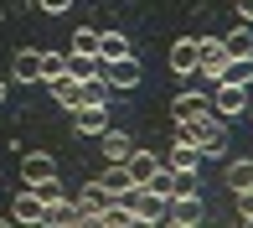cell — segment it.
<instances>
[{"mask_svg": "<svg viewBox=\"0 0 253 228\" xmlns=\"http://www.w3.org/2000/svg\"><path fill=\"white\" fill-rule=\"evenodd\" d=\"M176 135L202 151V161H222L227 156V119H217L212 109H202L197 119H176Z\"/></svg>", "mask_w": 253, "mask_h": 228, "instance_id": "6da1fadb", "label": "cell"}, {"mask_svg": "<svg viewBox=\"0 0 253 228\" xmlns=\"http://www.w3.org/2000/svg\"><path fill=\"white\" fill-rule=\"evenodd\" d=\"M248 94H253V88H243V83H227V78H217L207 99H212V114H217V119H227V124H233L238 114L248 109Z\"/></svg>", "mask_w": 253, "mask_h": 228, "instance_id": "7a4b0ae2", "label": "cell"}, {"mask_svg": "<svg viewBox=\"0 0 253 228\" xmlns=\"http://www.w3.org/2000/svg\"><path fill=\"white\" fill-rule=\"evenodd\" d=\"M227 47H222V37H197V78H207V83H217V78L227 73Z\"/></svg>", "mask_w": 253, "mask_h": 228, "instance_id": "3957f363", "label": "cell"}, {"mask_svg": "<svg viewBox=\"0 0 253 228\" xmlns=\"http://www.w3.org/2000/svg\"><path fill=\"white\" fill-rule=\"evenodd\" d=\"M124 202H129V213H134V223H140V228H155V223H166V197H155L150 187H134Z\"/></svg>", "mask_w": 253, "mask_h": 228, "instance_id": "277c9868", "label": "cell"}, {"mask_svg": "<svg viewBox=\"0 0 253 228\" xmlns=\"http://www.w3.org/2000/svg\"><path fill=\"white\" fill-rule=\"evenodd\" d=\"M202 218H207V208H202L197 192H176V197L166 202V223H176V228H197Z\"/></svg>", "mask_w": 253, "mask_h": 228, "instance_id": "5b68a950", "label": "cell"}, {"mask_svg": "<svg viewBox=\"0 0 253 228\" xmlns=\"http://www.w3.org/2000/svg\"><path fill=\"white\" fill-rule=\"evenodd\" d=\"M93 187H98L109 202H124V197L134 192V181H129V171H124V161H109V166L93 176Z\"/></svg>", "mask_w": 253, "mask_h": 228, "instance_id": "8992f818", "label": "cell"}, {"mask_svg": "<svg viewBox=\"0 0 253 228\" xmlns=\"http://www.w3.org/2000/svg\"><path fill=\"white\" fill-rule=\"evenodd\" d=\"M103 78H109V88H119V94H129V88H140L145 67L134 62V52H129V57H114V62H103Z\"/></svg>", "mask_w": 253, "mask_h": 228, "instance_id": "52a82bcc", "label": "cell"}, {"mask_svg": "<svg viewBox=\"0 0 253 228\" xmlns=\"http://www.w3.org/2000/svg\"><path fill=\"white\" fill-rule=\"evenodd\" d=\"M166 166L176 171V176H197V171H202V151H197L191 140H181V135H176L170 151H166Z\"/></svg>", "mask_w": 253, "mask_h": 228, "instance_id": "ba28073f", "label": "cell"}, {"mask_svg": "<svg viewBox=\"0 0 253 228\" xmlns=\"http://www.w3.org/2000/svg\"><path fill=\"white\" fill-rule=\"evenodd\" d=\"M73 130L98 140V135L109 130V104H78V109H73Z\"/></svg>", "mask_w": 253, "mask_h": 228, "instance_id": "9c48e42d", "label": "cell"}, {"mask_svg": "<svg viewBox=\"0 0 253 228\" xmlns=\"http://www.w3.org/2000/svg\"><path fill=\"white\" fill-rule=\"evenodd\" d=\"M103 202H109V197H103L93 181H88V187L73 197V208H78V228H93V223H98V213H103Z\"/></svg>", "mask_w": 253, "mask_h": 228, "instance_id": "30bf717a", "label": "cell"}, {"mask_svg": "<svg viewBox=\"0 0 253 228\" xmlns=\"http://www.w3.org/2000/svg\"><path fill=\"white\" fill-rule=\"evenodd\" d=\"M202 109H212V99H207L202 88H181V94L170 99V119H197Z\"/></svg>", "mask_w": 253, "mask_h": 228, "instance_id": "8fae6325", "label": "cell"}, {"mask_svg": "<svg viewBox=\"0 0 253 228\" xmlns=\"http://www.w3.org/2000/svg\"><path fill=\"white\" fill-rule=\"evenodd\" d=\"M47 176H57V161H52V156H42V151H26V156H21V181H26V187H37V181H47Z\"/></svg>", "mask_w": 253, "mask_h": 228, "instance_id": "7c38bea8", "label": "cell"}, {"mask_svg": "<svg viewBox=\"0 0 253 228\" xmlns=\"http://www.w3.org/2000/svg\"><path fill=\"white\" fill-rule=\"evenodd\" d=\"M155 166H160V156H155V151H140V145L124 156V171H129V181H134V187H145V181L155 176Z\"/></svg>", "mask_w": 253, "mask_h": 228, "instance_id": "4fadbf2b", "label": "cell"}, {"mask_svg": "<svg viewBox=\"0 0 253 228\" xmlns=\"http://www.w3.org/2000/svg\"><path fill=\"white\" fill-rule=\"evenodd\" d=\"M170 73L176 78H197V37H181L170 47Z\"/></svg>", "mask_w": 253, "mask_h": 228, "instance_id": "5bb4252c", "label": "cell"}, {"mask_svg": "<svg viewBox=\"0 0 253 228\" xmlns=\"http://www.w3.org/2000/svg\"><path fill=\"white\" fill-rule=\"evenodd\" d=\"M47 94H52V99H57V104H62L67 114L83 104V83H78V78H67V73H62V78H52V83H47Z\"/></svg>", "mask_w": 253, "mask_h": 228, "instance_id": "9a60e30c", "label": "cell"}, {"mask_svg": "<svg viewBox=\"0 0 253 228\" xmlns=\"http://www.w3.org/2000/svg\"><path fill=\"white\" fill-rule=\"evenodd\" d=\"M10 223H26V228H31V223H42V197H37L31 187H26V192H16V202H10Z\"/></svg>", "mask_w": 253, "mask_h": 228, "instance_id": "2e32d148", "label": "cell"}, {"mask_svg": "<svg viewBox=\"0 0 253 228\" xmlns=\"http://www.w3.org/2000/svg\"><path fill=\"white\" fill-rule=\"evenodd\" d=\"M42 223L47 228H78V208H73V197H57L42 208Z\"/></svg>", "mask_w": 253, "mask_h": 228, "instance_id": "e0dca14e", "label": "cell"}, {"mask_svg": "<svg viewBox=\"0 0 253 228\" xmlns=\"http://www.w3.org/2000/svg\"><path fill=\"white\" fill-rule=\"evenodd\" d=\"M98 151H103V161H124V156L134 151V140H129L124 130H114V124H109V130L98 135Z\"/></svg>", "mask_w": 253, "mask_h": 228, "instance_id": "ac0fdd59", "label": "cell"}, {"mask_svg": "<svg viewBox=\"0 0 253 228\" xmlns=\"http://www.w3.org/2000/svg\"><path fill=\"white\" fill-rule=\"evenodd\" d=\"M103 73V57H93V52H67V78H98Z\"/></svg>", "mask_w": 253, "mask_h": 228, "instance_id": "d6986e66", "label": "cell"}, {"mask_svg": "<svg viewBox=\"0 0 253 228\" xmlns=\"http://www.w3.org/2000/svg\"><path fill=\"white\" fill-rule=\"evenodd\" d=\"M222 47H227V57H253V26H248V21H238V26L222 37Z\"/></svg>", "mask_w": 253, "mask_h": 228, "instance_id": "ffe728a7", "label": "cell"}, {"mask_svg": "<svg viewBox=\"0 0 253 228\" xmlns=\"http://www.w3.org/2000/svg\"><path fill=\"white\" fill-rule=\"evenodd\" d=\"M134 47H129V37L124 31H98V57L103 62H114V57H129Z\"/></svg>", "mask_w": 253, "mask_h": 228, "instance_id": "44dd1931", "label": "cell"}, {"mask_svg": "<svg viewBox=\"0 0 253 228\" xmlns=\"http://www.w3.org/2000/svg\"><path fill=\"white\" fill-rule=\"evenodd\" d=\"M62 73H67V52H37V83H52Z\"/></svg>", "mask_w": 253, "mask_h": 228, "instance_id": "7402d4cb", "label": "cell"}, {"mask_svg": "<svg viewBox=\"0 0 253 228\" xmlns=\"http://www.w3.org/2000/svg\"><path fill=\"white\" fill-rule=\"evenodd\" d=\"M145 187H150L155 197H166V202H170V197H176V187H181V176H176V171H170L166 161H160V166H155V176L145 181Z\"/></svg>", "mask_w": 253, "mask_h": 228, "instance_id": "603a6c76", "label": "cell"}, {"mask_svg": "<svg viewBox=\"0 0 253 228\" xmlns=\"http://www.w3.org/2000/svg\"><path fill=\"white\" fill-rule=\"evenodd\" d=\"M98 228H134V213H129V202H103V213H98Z\"/></svg>", "mask_w": 253, "mask_h": 228, "instance_id": "cb8c5ba5", "label": "cell"}, {"mask_svg": "<svg viewBox=\"0 0 253 228\" xmlns=\"http://www.w3.org/2000/svg\"><path fill=\"white\" fill-rule=\"evenodd\" d=\"M10 83H37V52H16L10 57Z\"/></svg>", "mask_w": 253, "mask_h": 228, "instance_id": "d4e9b609", "label": "cell"}, {"mask_svg": "<svg viewBox=\"0 0 253 228\" xmlns=\"http://www.w3.org/2000/svg\"><path fill=\"white\" fill-rule=\"evenodd\" d=\"M114 99V88H109V78H83V104H109Z\"/></svg>", "mask_w": 253, "mask_h": 228, "instance_id": "484cf974", "label": "cell"}, {"mask_svg": "<svg viewBox=\"0 0 253 228\" xmlns=\"http://www.w3.org/2000/svg\"><path fill=\"white\" fill-rule=\"evenodd\" d=\"M227 187H233V192L253 187V161H243V156H238V161H227Z\"/></svg>", "mask_w": 253, "mask_h": 228, "instance_id": "4316f807", "label": "cell"}, {"mask_svg": "<svg viewBox=\"0 0 253 228\" xmlns=\"http://www.w3.org/2000/svg\"><path fill=\"white\" fill-rule=\"evenodd\" d=\"M222 78H227V83H243V88H248V83H253V57H233Z\"/></svg>", "mask_w": 253, "mask_h": 228, "instance_id": "83f0119b", "label": "cell"}, {"mask_svg": "<svg viewBox=\"0 0 253 228\" xmlns=\"http://www.w3.org/2000/svg\"><path fill=\"white\" fill-rule=\"evenodd\" d=\"M73 52H93V57H98V31H93V26H78V31H73Z\"/></svg>", "mask_w": 253, "mask_h": 228, "instance_id": "f1b7e54d", "label": "cell"}, {"mask_svg": "<svg viewBox=\"0 0 253 228\" xmlns=\"http://www.w3.org/2000/svg\"><path fill=\"white\" fill-rule=\"evenodd\" d=\"M233 197H238V218H243V223H253V187L233 192Z\"/></svg>", "mask_w": 253, "mask_h": 228, "instance_id": "f546056e", "label": "cell"}, {"mask_svg": "<svg viewBox=\"0 0 253 228\" xmlns=\"http://www.w3.org/2000/svg\"><path fill=\"white\" fill-rule=\"evenodd\" d=\"M42 10H47V16H62V10H73V0H37Z\"/></svg>", "mask_w": 253, "mask_h": 228, "instance_id": "4dcf8cb0", "label": "cell"}, {"mask_svg": "<svg viewBox=\"0 0 253 228\" xmlns=\"http://www.w3.org/2000/svg\"><path fill=\"white\" fill-rule=\"evenodd\" d=\"M238 21H248V26H253V0H238Z\"/></svg>", "mask_w": 253, "mask_h": 228, "instance_id": "1f68e13d", "label": "cell"}, {"mask_svg": "<svg viewBox=\"0 0 253 228\" xmlns=\"http://www.w3.org/2000/svg\"><path fill=\"white\" fill-rule=\"evenodd\" d=\"M5 94H10V83H5V78H0V104H5Z\"/></svg>", "mask_w": 253, "mask_h": 228, "instance_id": "d6a6232c", "label": "cell"}, {"mask_svg": "<svg viewBox=\"0 0 253 228\" xmlns=\"http://www.w3.org/2000/svg\"><path fill=\"white\" fill-rule=\"evenodd\" d=\"M243 114H248V119H253V94H248V109H243Z\"/></svg>", "mask_w": 253, "mask_h": 228, "instance_id": "836d02e7", "label": "cell"}]
</instances>
